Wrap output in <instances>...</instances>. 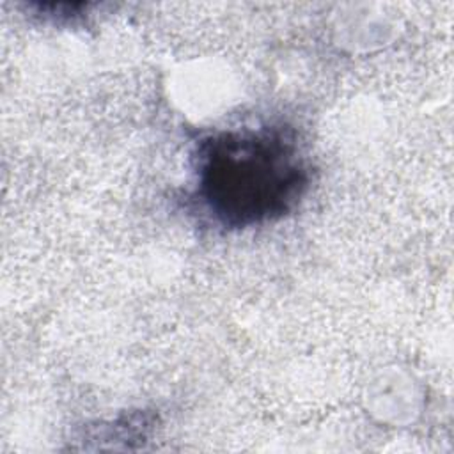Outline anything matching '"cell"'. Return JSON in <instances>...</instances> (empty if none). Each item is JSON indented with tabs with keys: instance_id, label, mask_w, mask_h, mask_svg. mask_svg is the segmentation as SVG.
<instances>
[{
	"instance_id": "6da1fadb",
	"label": "cell",
	"mask_w": 454,
	"mask_h": 454,
	"mask_svg": "<svg viewBox=\"0 0 454 454\" xmlns=\"http://www.w3.org/2000/svg\"><path fill=\"white\" fill-rule=\"evenodd\" d=\"M195 213L231 232L291 215L312 186V165L298 129L286 122L225 128L199 137L192 154Z\"/></svg>"
}]
</instances>
